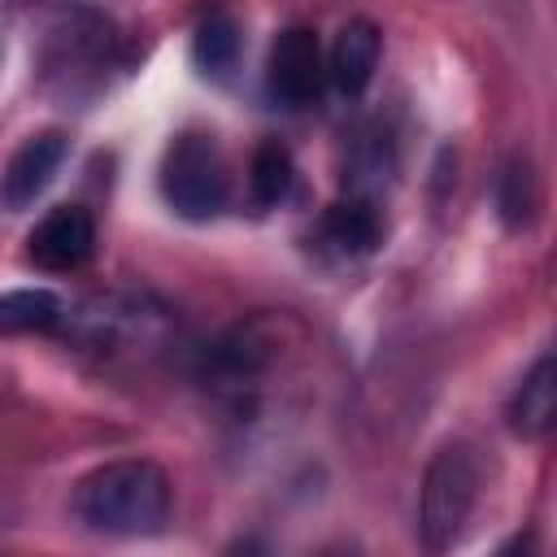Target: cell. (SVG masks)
I'll return each mask as SVG.
<instances>
[{"instance_id":"obj_6","label":"cell","mask_w":557,"mask_h":557,"mask_svg":"<svg viewBox=\"0 0 557 557\" xmlns=\"http://www.w3.org/2000/svg\"><path fill=\"white\" fill-rule=\"evenodd\" d=\"M65 161V135L61 131H39L30 135L4 165L0 174V200L9 209H26L35 205V196H44V187L52 183V174Z\"/></svg>"},{"instance_id":"obj_8","label":"cell","mask_w":557,"mask_h":557,"mask_svg":"<svg viewBox=\"0 0 557 557\" xmlns=\"http://www.w3.org/2000/svg\"><path fill=\"white\" fill-rule=\"evenodd\" d=\"M553 418H557V361L544 352L509 405V426L522 440H540V435H548Z\"/></svg>"},{"instance_id":"obj_12","label":"cell","mask_w":557,"mask_h":557,"mask_svg":"<svg viewBox=\"0 0 557 557\" xmlns=\"http://www.w3.org/2000/svg\"><path fill=\"white\" fill-rule=\"evenodd\" d=\"M235 52H239L235 22H231L226 13H209V17L196 26V39H191V57H196V65L209 70V74H222V70H231Z\"/></svg>"},{"instance_id":"obj_13","label":"cell","mask_w":557,"mask_h":557,"mask_svg":"<svg viewBox=\"0 0 557 557\" xmlns=\"http://www.w3.org/2000/svg\"><path fill=\"white\" fill-rule=\"evenodd\" d=\"M496 205H500V218L505 226H522L535 209V178L527 170V161H509L505 174H500V187H496Z\"/></svg>"},{"instance_id":"obj_3","label":"cell","mask_w":557,"mask_h":557,"mask_svg":"<svg viewBox=\"0 0 557 557\" xmlns=\"http://www.w3.org/2000/svg\"><path fill=\"white\" fill-rule=\"evenodd\" d=\"M479 500V461L466 444H448L431 457L426 479H422V509H418V527L426 548H448L470 509Z\"/></svg>"},{"instance_id":"obj_11","label":"cell","mask_w":557,"mask_h":557,"mask_svg":"<svg viewBox=\"0 0 557 557\" xmlns=\"http://www.w3.org/2000/svg\"><path fill=\"white\" fill-rule=\"evenodd\" d=\"M292 152L278 144V139H265L257 152H252V165H248V183H252V196L257 205H283L292 196Z\"/></svg>"},{"instance_id":"obj_7","label":"cell","mask_w":557,"mask_h":557,"mask_svg":"<svg viewBox=\"0 0 557 557\" xmlns=\"http://www.w3.org/2000/svg\"><path fill=\"white\" fill-rule=\"evenodd\" d=\"M379 48H383L379 26H374V22H366V17H352V22L335 35L331 65H326L331 83H335L344 96H361V91L370 87L374 70H379Z\"/></svg>"},{"instance_id":"obj_1","label":"cell","mask_w":557,"mask_h":557,"mask_svg":"<svg viewBox=\"0 0 557 557\" xmlns=\"http://www.w3.org/2000/svg\"><path fill=\"white\" fill-rule=\"evenodd\" d=\"M74 513L104 535H152L170 518V479L157 461H104L74 487Z\"/></svg>"},{"instance_id":"obj_5","label":"cell","mask_w":557,"mask_h":557,"mask_svg":"<svg viewBox=\"0 0 557 557\" xmlns=\"http://www.w3.org/2000/svg\"><path fill=\"white\" fill-rule=\"evenodd\" d=\"M96 248V222L83 205H57L26 239V257L39 270H78Z\"/></svg>"},{"instance_id":"obj_9","label":"cell","mask_w":557,"mask_h":557,"mask_svg":"<svg viewBox=\"0 0 557 557\" xmlns=\"http://www.w3.org/2000/svg\"><path fill=\"white\" fill-rule=\"evenodd\" d=\"M61 322V300L44 287L0 292V335H39Z\"/></svg>"},{"instance_id":"obj_2","label":"cell","mask_w":557,"mask_h":557,"mask_svg":"<svg viewBox=\"0 0 557 557\" xmlns=\"http://www.w3.org/2000/svg\"><path fill=\"white\" fill-rule=\"evenodd\" d=\"M161 196L183 218H213L226 205V161L213 135L183 131L161 157Z\"/></svg>"},{"instance_id":"obj_4","label":"cell","mask_w":557,"mask_h":557,"mask_svg":"<svg viewBox=\"0 0 557 557\" xmlns=\"http://www.w3.org/2000/svg\"><path fill=\"white\" fill-rule=\"evenodd\" d=\"M326 65H322V44L309 26H287L274 44H270V61H265V87L274 100L283 104H309L322 91Z\"/></svg>"},{"instance_id":"obj_10","label":"cell","mask_w":557,"mask_h":557,"mask_svg":"<svg viewBox=\"0 0 557 557\" xmlns=\"http://www.w3.org/2000/svg\"><path fill=\"white\" fill-rule=\"evenodd\" d=\"M322 231L339 252H370L379 244V213L366 200H339L326 209Z\"/></svg>"}]
</instances>
